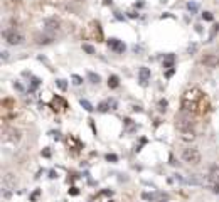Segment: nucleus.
<instances>
[{"mask_svg":"<svg viewBox=\"0 0 219 202\" xmlns=\"http://www.w3.org/2000/svg\"><path fill=\"white\" fill-rule=\"evenodd\" d=\"M202 101H204V93L199 88H191L182 94L180 106H182V111H185V113L196 115V113H202V108H201Z\"/></svg>","mask_w":219,"mask_h":202,"instance_id":"obj_1","label":"nucleus"},{"mask_svg":"<svg viewBox=\"0 0 219 202\" xmlns=\"http://www.w3.org/2000/svg\"><path fill=\"white\" fill-rule=\"evenodd\" d=\"M2 35L10 46H20V44L24 42V35L20 34V32H17L15 29H7V31L2 32Z\"/></svg>","mask_w":219,"mask_h":202,"instance_id":"obj_2","label":"nucleus"},{"mask_svg":"<svg viewBox=\"0 0 219 202\" xmlns=\"http://www.w3.org/2000/svg\"><path fill=\"white\" fill-rule=\"evenodd\" d=\"M192 120H191V115H187L185 111H182V113L179 115V116L175 118V126L179 131H189L192 130Z\"/></svg>","mask_w":219,"mask_h":202,"instance_id":"obj_3","label":"nucleus"},{"mask_svg":"<svg viewBox=\"0 0 219 202\" xmlns=\"http://www.w3.org/2000/svg\"><path fill=\"white\" fill-rule=\"evenodd\" d=\"M182 160L185 163H191V165H197L201 162V153L197 148H185L182 152Z\"/></svg>","mask_w":219,"mask_h":202,"instance_id":"obj_4","label":"nucleus"},{"mask_svg":"<svg viewBox=\"0 0 219 202\" xmlns=\"http://www.w3.org/2000/svg\"><path fill=\"white\" fill-rule=\"evenodd\" d=\"M59 29H61L59 19H56V17H47L46 20H44V31L49 32V34H52V32H57Z\"/></svg>","mask_w":219,"mask_h":202,"instance_id":"obj_5","label":"nucleus"},{"mask_svg":"<svg viewBox=\"0 0 219 202\" xmlns=\"http://www.w3.org/2000/svg\"><path fill=\"white\" fill-rule=\"evenodd\" d=\"M108 47L111 49V51L118 52V54H123V52H125V49H126L125 42H123V40H120V39H117V37H110V39H108Z\"/></svg>","mask_w":219,"mask_h":202,"instance_id":"obj_6","label":"nucleus"},{"mask_svg":"<svg viewBox=\"0 0 219 202\" xmlns=\"http://www.w3.org/2000/svg\"><path fill=\"white\" fill-rule=\"evenodd\" d=\"M202 64L206 66V68H217L219 66V56L216 54H206L202 57Z\"/></svg>","mask_w":219,"mask_h":202,"instance_id":"obj_7","label":"nucleus"},{"mask_svg":"<svg viewBox=\"0 0 219 202\" xmlns=\"http://www.w3.org/2000/svg\"><path fill=\"white\" fill-rule=\"evenodd\" d=\"M150 76H152V73H150V69H148V68H140L138 69V81H140V84L145 86L148 81H150Z\"/></svg>","mask_w":219,"mask_h":202,"instance_id":"obj_8","label":"nucleus"},{"mask_svg":"<svg viewBox=\"0 0 219 202\" xmlns=\"http://www.w3.org/2000/svg\"><path fill=\"white\" fill-rule=\"evenodd\" d=\"M52 40H54V37H52V35H37V37H36V42L39 44V46H46V44H51Z\"/></svg>","mask_w":219,"mask_h":202,"instance_id":"obj_9","label":"nucleus"},{"mask_svg":"<svg viewBox=\"0 0 219 202\" xmlns=\"http://www.w3.org/2000/svg\"><path fill=\"white\" fill-rule=\"evenodd\" d=\"M120 86V78L117 76V74H111V76L108 78V88L110 89H117Z\"/></svg>","mask_w":219,"mask_h":202,"instance_id":"obj_10","label":"nucleus"},{"mask_svg":"<svg viewBox=\"0 0 219 202\" xmlns=\"http://www.w3.org/2000/svg\"><path fill=\"white\" fill-rule=\"evenodd\" d=\"M174 64H175V56L174 54H167L165 56V59H164V68H174Z\"/></svg>","mask_w":219,"mask_h":202,"instance_id":"obj_11","label":"nucleus"},{"mask_svg":"<svg viewBox=\"0 0 219 202\" xmlns=\"http://www.w3.org/2000/svg\"><path fill=\"white\" fill-rule=\"evenodd\" d=\"M15 182H17V179L14 177V174H7L5 179H3V184H5L7 187H14Z\"/></svg>","mask_w":219,"mask_h":202,"instance_id":"obj_12","label":"nucleus"},{"mask_svg":"<svg viewBox=\"0 0 219 202\" xmlns=\"http://www.w3.org/2000/svg\"><path fill=\"white\" fill-rule=\"evenodd\" d=\"M7 133H9V140H12V142H19V140H20V131L19 130L10 128Z\"/></svg>","mask_w":219,"mask_h":202,"instance_id":"obj_13","label":"nucleus"},{"mask_svg":"<svg viewBox=\"0 0 219 202\" xmlns=\"http://www.w3.org/2000/svg\"><path fill=\"white\" fill-rule=\"evenodd\" d=\"M142 199H143V200H150V202H154V200H159V192H157V194L143 192V194H142Z\"/></svg>","mask_w":219,"mask_h":202,"instance_id":"obj_14","label":"nucleus"},{"mask_svg":"<svg viewBox=\"0 0 219 202\" xmlns=\"http://www.w3.org/2000/svg\"><path fill=\"white\" fill-rule=\"evenodd\" d=\"M88 79L91 81L93 84H98V83H100V79H101V78H100V74H96V73L89 71V73H88Z\"/></svg>","mask_w":219,"mask_h":202,"instance_id":"obj_15","label":"nucleus"},{"mask_svg":"<svg viewBox=\"0 0 219 202\" xmlns=\"http://www.w3.org/2000/svg\"><path fill=\"white\" fill-rule=\"evenodd\" d=\"M79 105H81L86 111H89V113H91V111L94 110V108H93V105H91V103H89L88 100H79Z\"/></svg>","mask_w":219,"mask_h":202,"instance_id":"obj_16","label":"nucleus"},{"mask_svg":"<svg viewBox=\"0 0 219 202\" xmlns=\"http://www.w3.org/2000/svg\"><path fill=\"white\" fill-rule=\"evenodd\" d=\"M110 110V101H101L100 105H98V111H101V113H105V111Z\"/></svg>","mask_w":219,"mask_h":202,"instance_id":"obj_17","label":"nucleus"},{"mask_svg":"<svg viewBox=\"0 0 219 202\" xmlns=\"http://www.w3.org/2000/svg\"><path fill=\"white\" fill-rule=\"evenodd\" d=\"M40 194H42V190H40V189H36V190L31 194V197H29V199H31V202H36V200L40 197Z\"/></svg>","mask_w":219,"mask_h":202,"instance_id":"obj_18","label":"nucleus"},{"mask_svg":"<svg viewBox=\"0 0 219 202\" xmlns=\"http://www.w3.org/2000/svg\"><path fill=\"white\" fill-rule=\"evenodd\" d=\"M40 83H42V81H40L39 78H32V81H31V89H29V91H36V88H37Z\"/></svg>","mask_w":219,"mask_h":202,"instance_id":"obj_19","label":"nucleus"},{"mask_svg":"<svg viewBox=\"0 0 219 202\" xmlns=\"http://www.w3.org/2000/svg\"><path fill=\"white\" fill-rule=\"evenodd\" d=\"M157 106H159V111H164L165 113V111H167V106H169V101L167 100H160Z\"/></svg>","mask_w":219,"mask_h":202,"instance_id":"obj_20","label":"nucleus"},{"mask_svg":"<svg viewBox=\"0 0 219 202\" xmlns=\"http://www.w3.org/2000/svg\"><path fill=\"white\" fill-rule=\"evenodd\" d=\"M187 10L192 12V14H196V12L199 10V5H197L196 2H189V3H187Z\"/></svg>","mask_w":219,"mask_h":202,"instance_id":"obj_21","label":"nucleus"},{"mask_svg":"<svg viewBox=\"0 0 219 202\" xmlns=\"http://www.w3.org/2000/svg\"><path fill=\"white\" fill-rule=\"evenodd\" d=\"M71 81H73V84H76V86L83 84V78L78 76V74H73V76H71Z\"/></svg>","mask_w":219,"mask_h":202,"instance_id":"obj_22","label":"nucleus"},{"mask_svg":"<svg viewBox=\"0 0 219 202\" xmlns=\"http://www.w3.org/2000/svg\"><path fill=\"white\" fill-rule=\"evenodd\" d=\"M56 84H57V88H59L61 91H66V88H68V83H66L64 79H57Z\"/></svg>","mask_w":219,"mask_h":202,"instance_id":"obj_23","label":"nucleus"},{"mask_svg":"<svg viewBox=\"0 0 219 202\" xmlns=\"http://www.w3.org/2000/svg\"><path fill=\"white\" fill-rule=\"evenodd\" d=\"M83 51H84L86 54H94V47L89 46V44H83Z\"/></svg>","mask_w":219,"mask_h":202,"instance_id":"obj_24","label":"nucleus"},{"mask_svg":"<svg viewBox=\"0 0 219 202\" xmlns=\"http://www.w3.org/2000/svg\"><path fill=\"white\" fill-rule=\"evenodd\" d=\"M106 160H108V162H111V163H117V162H118V155L108 153V155H106Z\"/></svg>","mask_w":219,"mask_h":202,"instance_id":"obj_25","label":"nucleus"},{"mask_svg":"<svg viewBox=\"0 0 219 202\" xmlns=\"http://www.w3.org/2000/svg\"><path fill=\"white\" fill-rule=\"evenodd\" d=\"M217 32H219V24H216V26L212 27V32H211V35H209V40H212V39H214V35H216Z\"/></svg>","mask_w":219,"mask_h":202,"instance_id":"obj_26","label":"nucleus"},{"mask_svg":"<svg viewBox=\"0 0 219 202\" xmlns=\"http://www.w3.org/2000/svg\"><path fill=\"white\" fill-rule=\"evenodd\" d=\"M202 19H204V20H212L214 17H212L211 12H204V14H202Z\"/></svg>","mask_w":219,"mask_h":202,"instance_id":"obj_27","label":"nucleus"},{"mask_svg":"<svg viewBox=\"0 0 219 202\" xmlns=\"http://www.w3.org/2000/svg\"><path fill=\"white\" fill-rule=\"evenodd\" d=\"M78 194H79V189H78V187H71V189H69V195H78Z\"/></svg>","mask_w":219,"mask_h":202,"instance_id":"obj_28","label":"nucleus"},{"mask_svg":"<svg viewBox=\"0 0 219 202\" xmlns=\"http://www.w3.org/2000/svg\"><path fill=\"white\" fill-rule=\"evenodd\" d=\"M196 51H197V46H196V44H191V46H189V49H187L189 54H194Z\"/></svg>","mask_w":219,"mask_h":202,"instance_id":"obj_29","label":"nucleus"},{"mask_svg":"<svg viewBox=\"0 0 219 202\" xmlns=\"http://www.w3.org/2000/svg\"><path fill=\"white\" fill-rule=\"evenodd\" d=\"M174 73H175V68H170L167 73H165V76H167V78H172V76H174Z\"/></svg>","mask_w":219,"mask_h":202,"instance_id":"obj_30","label":"nucleus"},{"mask_svg":"<svg viewBox=\"0 0 219 202\" xmlns=\"http://www.w3.org/2000/svg\"><path fill=\"white\" fill-rule=\"evenodd\" d=\"M42 155L46 157V158H49V157H51V150H49V148H44V150H42Z\"/></svg>","mask_w":219,"mask_h":202,"instance_id":"obj_31","label":"nucleus"},{"mask_svg":"<svg viewBox=\"0 0 219 202\" xmlns=\"http://www.w3.org/2000/svg\"><path fill=\"white\" fill-rule=\"evenodd\" d=\"M100 195H110L111 197V195H113V190H101Z\"/></svg>","mask_w":219,"mask_h":202,"instance_id":"obj_32","label":"nucleus"},{"mask_svg":"<svg viewBox=\"0 0 219 202\" xmlns=\"http://www.w3.org/2000/svg\"><path fill=\"white\" fill-rule=\"evenodd\" d=\"M110 101V106H111V110H117V101L115 100H108Z\"/></svg>","mask_w":219,"mask_h":202,"instance_id":"obj_33","label":"nucleus"},{"mask_svg":"<svg viewBox=\"0 0 219 202\" xmlns=\"http://www.w3.org/2000/svg\"><path fill=\"white\" fill-rule=\"evenodd\" d=\"M56 177H57V172H56V170H51V172H49V179H56Z\"/></svg>","mask_w":219,"mask_h":202,"instance_id":"obj_34","label":"nucleus"},{"mask_svg":"<svg viewBox=\"0 0 219 202\" xmlns=\"http://www.w3.org/2000/svg\"><path fill=\"white\" fill-rule=\"evenodd\" d=\"M128 17H130V19H135V17H138V14H137V12H128Z\"/></svg>","mask_w":219,"mask_h":202,"instance_id":"obj_35","label":"nucleus"},{"mask_svg":"<svg viewBox=\"0 0 219 202\" xmlns=\"http://www.w3.org/2000/svg\"><path fill=\"white\" fill-rule=\"evenodd\" d=\"M7 57H9V52H7V51H2V59H3V61H5V59H7Z\"/></svg>","mask_w":219,"mask_h":202,"instance_id":"obj_36","label":"nucleus"},{"mask_svg":"<svg viewBox=\"0 0 219 202\" xmlns=\"http://www.w3.org/2000/svg\"><path fill=\"white\" fill-rule=\"evenodd\" d=\"M15 88H17L19 91H22V89H24V88H22V84H19V83H15Z\"/></svg>","mask_w":219,"mask_h":202,"instance_id":"obj_37","label":"nucleus"},{"mask_svg":"<svg viewBox=\"0 0 219 202\" xmlns=\"http://www.w3.org/2000/svg\"><path fill=\"white\" fill-rule=\"evenodd\" d=\"M217 52H219V44H217Z\"/></svg>","mask_w":219,"mask_h":202,"instance_id":"obj_38","label":"nucleus"},{"mask_svg":"<svg viewBox=\"0 0 219 202\" xmlns=\"http://www.w3.org/2000/svg\"><path fill=\"white\" fill-rule=\"evenodd\" d=\"M74 2H81V0H74Z\"/></svg>","mask_w":219,"mask_h":202,"instance_id":"obj_39","label":"nucleus"},{"mask_svg":"<svg viewBox=\"0 0 219 202\" xmlns=\"http://www.w3.org/2000/svg\"><path fill=\"white\" fill-rule=\"evenodd\" d=\"M108 202H115V200H108Z\"/></svg>","mask_w":219,"mask_h":202,"instance_id":"obj_40","label":"nucleus"}]
</instances>
